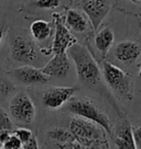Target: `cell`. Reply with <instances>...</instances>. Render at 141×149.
Here are the masks:
<instances>
[{
    "label": "cell",
    "instance_id": "6da1fadb",
    "mask_svg": "<svg viewBox=\"0 0 141 149\" xmlns=\"http://www.w3.org/2000/svg\"><path fill=\"white\" fill-rule=\"evenodd\" d=\"M75 65L78 79L86 84H96L100 81L102 70L90 51L76 42L66 51Z\"/></svg>",
    "mask_w": 141,
    "mask_h": 149
},
{
    "label": "cell",
    "instance_id": "7a4b0ae2",
    "mask_svg": "<svg viewBox=\"0 0 141 149\" xmlns=\"http://www.w3.org/2000/svg\"><path fill=\"white\" fill-rule=\"evenodd\" d=\"M65 110L75 116L83 117L100 126L106 134L113 138L114 127L109 117L99 109L93 100L87 98H73L66 103Z\"/></svg>",
    "mask_w": 141,
    "mask_h": 149
},
{
    "label": "cell",
    "instance_id": "3957f363",
    "mask_svg": "<svg viewBox=\"0 0 141 149\" xmlns=\"http://www.w3.org/2000/svg\"><path fill=\"white\" fill-rule=\"evenodd\" d=\"M102 74L107 86L119 98L126 101H131L133 99L131 79L121 68L106 61L102 66Z\"/></svg>",
    "mask_w": 141,
    "mask_h": 149
},
{
    "label": "cell",
    "instance_id": "277c9868",
    "mask_svg": "<svg viewBox=\"0 0 141 149\" xmlns=\"http://www.w3.org/2000/svg\"><path fill=\"white\" fill-rule=\"evenodd\" d=\"M9 112L17 124L29 125L31 124L37 115V109L27 92L20 91L16 93L9 102Z\"/></svg>",
    "mask_w": 141,
    "mask_h": 149
},
{
    "label": "cell",
    "instance_id": "5b68a950",
    "mask_svg": "<svg viewBox=\"0 0 141 149\" xmlns=\"http://www.w3.org/2000/svg\"><path fill=\"white\" fill-rule=\"evenodd\" d=\"M10 57L16 63L31 65L39 61L40 54L34 43L24 36L16 35L10 40Z\"/></svg>",
    "mask_w": 141,
    "mask_h": 149
},
{
    "label": "cell",
    "instance_id": "8992f818",
    "mask_svg": "<svg viewBox=\"0 0 141 149\" xmlns=\"http://www.w3.org/2000/svg\"><path fill=\"white\" fill-rule=\"evenodd\" d=\"M7 74L13 82L23 86H39L49 84L51 81V78L42 70L31 65L20 66L18 68L8 71Z\"/></svg>",
    "mask_w": 141,
    "mask_h": 149
},
{
    "label": "cell",
    "instance_id": "52a82bcc",
    "mask_svg": "<svg viewBox=\"0 0 141 149\" xmlns=\"http://www.w3.org/2000/svg\"><path fill=\"white\" fill-rule=\"evenodd\" d=\"M76 92L75 87H50L42 93L41 103L47 110H57L75 97Z\"/></svg>",
    "mask_w": 141,
    "mask_h": 149
},
{
    "label": "cell",
    "instance_id": "ba28073f",
    "mask_svg": "<svg viewBox=\"0 0 141 149\" xmlns=\"http://www.w3.org/2000/svg\"><path fill=\"white\" fill-rule=\"evenodd\" d=\"M54 19V26H55V33H54V40L52 42L51 52L53 54H62L66 53L73 44L77 42L75 36L70 33V29H67L66 24L64 23L62 15L59 13H53Z\"/></svg>",
    "mask_w": 141,
    "mask_h": 149
},
{
    "label": "cell",
    "instance_id": "9c48e42d",
    "mask_svg": "<svg viewBox=\"0 0 141 149\" xmlns=\"http://www.w3.org/2000/svg\"><path fill=\"white\" fill-rule=\"evenodd\" d=\"M82 9L90 21L92 29H97L103 23L111 9L110 0H82Z\"/></svg>",
    "mask_w": 141,
    "mask_h": 149
},
{
    "label": "cell",
    "instance_id": "30bf717a",
    "mask_svg": "<svg viewBox=\"0 0 141 149\" xmlns=\"http://www.w3.org/2000/svg\"><path fill=\"white\" fill-rule=\"evenodd\" d=\"M70 69L72 64L67 53L54 54V56L47 63V65L41 68L43 72L50 78H64L70 74Z\"/></svg>",
    "mask_w": 141,
    "mask_h": 149
},
{
    "label": "cell",
    "instance_id": "8fae6325",
    "mask_svg": "<svg viewBox=\"0 0 141 149\" xmlns=\"http://www.w3.org/2000/svg\"><path fill=\"white\" fill-rule=\"evenodd\" d=\"M113 139L117 149H137L132 138V127L126 117L118 121L114 130Z\"/></svg>",
    "mask_w": 141,
    "mask_h": 149
},
{
    "label": "cell",
    "instance_id": "7c38bea8",
    "mask_svg": "<svg viewBox=\"0 0 141 149\" xmlns=\"http://www.w3.org/2000/svg\"><path fill=\"white\" fill-rule=\"evenodd\" d=\"M141 55L140 45L132 41H122L116 45L114 56L118 61L123 64H133Z\"/></svg>",
    "mask_w": 141,
    "mask_h": 149
},
{
    "label": "cell",
    "instance_id": "4fadbf2b",
    "mask_svg": "<svg viewBox=\"0 0 141 149\" xmlns=\"http://www.w3.org/2000/svg\"><path fill=\"white\" fill-rule=\"evenodd\" d=\"M88 19L85 15V13H82L76 9H68L66 11L65 23L68 28L76 33H84L88 31L90 24Z\"/></svg>",
    "mask_w": 141,
    "mask_h": 149
},
{
    "label": "cell",
    "instance_id": "5bb4252c",
    "mask_svg": "<svg viewBox=\"0 0 141 149\" xmlns=\"http://www.w3.org/2000/svg\"><path fill=\"white\" fill-rule=\"evenodd\" d=\"M115 41V34L110 28H104L95 35V46L102 56H106Z\"/></svg>",
    "mask_w": 141,
    "mask_h": 149
},
{
    "label": "cell",
    "instance_id": "9a60e30c",
    "mask_svg": "<svg viewBox=\"0 0 141 149\" xmlns=\"http://www.w3.org/2000/svg\"><path fill=\"white\" fill-rule=\"evenodd\" d=\"M52 25L44 20H35L30 25V33L37 42H44L52 35Z\"/></svg>",
    "mask_w": 141,
    "mask_h": 149
},
{
    "label": "cell",
    "instance_id": "2e32d148",
    "mask_svg": "<svg viewBox=\"0 0 141 149\" xmlns=\"http://www.w3.org/2000/svg\"><path fill=\"white\" fill-rule=\"evenodd\" d=\"M47 143H70L74 141V136L72 135L68 128L62 126H53L45 133Z\"/></svg>",
    "mask_w": 141,
    "mask_h": 149
},
{
    "label": "cell",
    "instance_id": "e0dca14e",
    "mask_svg": "<svg viewBox=\"0 0 141 149\" xmlns=\"http://www.w3.org/2000/svg\"><path fill=\"white\" fill-rule=\"evenodd\" d=\"M17 89L14 82L8 77V74L0 72V100L9 97Z\"/></svg>",
    "mask_w": 141,
    "mask_h": 149
},
{
    "label": "cell",
    "instance_id": "ac0fdd59",
    "mask_svg": "<svg viewBox=\"0 0 141 149\" xmlns=\"http://www.w3.org/2000/svg\"><path fill=\"white\" fill-rule=\"evenodd\" d=\"M14 125L8 113L0 107V132L1 130H13Z\"/></svg>",
    "mask_w": 141,
    "mask_h": 149
},
{
    "label": "cell",
    "instance_id": "d6986e66",
    "mask_svg": "<svg viewBox=\"0 0 141 149\" xmlns=\"http://www.w3.org/2000/svg\"><path fill=\"white\" fill-rule=\"evenodd\" d=\"M12 133L19 138L20 141L22 143V145H23L24 143H27V141L33 136L32 132L30 130H28V128H25V127H18V128L13 130Z\"/></svg>",
    "mask_w": 141,
    "mask_h": 149
},
{
    "label": "cell",
    "instance_id": "ffe728a7",
    "mask_svg": "<svg viewBox=\"0 0 141 149\" xmlns=\"http://www.w3.org/2000/svg\"><path fill=\"white\" fill-rule=\"evenodd\" d=\"M60 0H37L34 6L40 9H49L54 10L60 6Z\"/></svg>",
    "mask_w": 141,
    "mask_h": 149
},
{
    "label": "cell",
    "instance_id": "44dd1931",
    "mask_svg": "<svg viewBox=\"0 0 141 149\" xmlns=\"http://www.w3.org/2000/svg\"><path fill=\"white\" fill-rule=\"evenodd\" d=\"M2 147H5V148H7V149H19L22 147V143H21L19 138L12 133L9 138L2 144Z\"/></svg>",
    "mask_w": 141,
    "mask_h": 149
},
{
    "label": "cell",
    "instance_id": "7402d4cb",
    "mask_svg": "<svg viewBox=\"0 0 141 149\" xmlns=\"http://www.w3.org/2000/svg\"><path fill=\"white\" fill-rule=\"evenodd\" d=\"M132 138L135 141L137 149H141V126L132 128Z\"/></svg>",
    "mask_w": 141,
    "mask_h": 149
},
{
    "label": "cell",
    "instance_id": "603a6c76",
    "mask_svg": "<svg viewBox=\"0 0 141 149\" xmlns=\"http://www.w3.org/2000/svg\"><path fill=\"white\" fill-rule=\"evenodd\" d=\"M22 147H23L24 149H40L39 141L34 135H33L27 143H24V144L22 145Z\"/></svg>",
    "mask_w": 141,
    "mask_h": 149
},
{
    "label": "cell",
    "instance_id": "cb8c5ba5",
    "mask_svg": "<svg viewBox=\"0 0 141 149\" xmlns=\"http://www.w3.org/2000/svg\"><path fill=\"white\" fill-rule=\"evenodd\" d=\"M13 130H1L0 132V145H2L6 140L9 138Z\"/></svg>",
    "mask_w": 141,
    "mask_h": 149
},
{
    "label": "cell",
    "instance_id": "d4e9b609",
    "mask_svg": "<svg viewBox=\"0 0 141 149\" xmlns=\"http://www.w3.org/2000/svg\"><path fill=\"white\" fill-rule=\"evenodd\" d=\"M6 31H7L6 24L4 23V22H0V45H1L2 40H4V37H5V35H6Z\"/></svg>",
    "mask_w": 141,
    "mask_h": 149
},
{
    "label": "cell",
    "instance_id": "484cf974",
    "mask_svg": "<svg viewBox=\"0 0 141 149\" xmlns=\"http://www.w3.org/2000/svg\"><path fill=\"white\" fill-rule=\"evenodd\" d=\"M138 78L141 81V66L139 67V70H138Z\"/></svg>",
    "mask_w": 141,
    "mask_h": 149
},
{
    "label": "cell",
    "instance_id": "4316f807",
    "mask_svg": "<svg viewBox=\"0 0 141 149\" xmlns=\"http://www.w3.org/2000/svg\"><path fill=\"white\" fill-rule=\"evenodd\" d=\"M132 2H135V3H141V0H130Z\"/></svg>",
    "mask_w": 141,
    "mask_h": 149
},
{
    "label": "cell",
    "instance_id": "83f0119b",
    "mask_svg": "<svg viewBox=\"0 0 141 149\" xmlns=\"http://www.w3.org/2000/svg\"><path fill=\"white\" fill-rule=\"evenodd\" d=\"M0 149H7V148H5V147H1Z\"/></svg>",
    "mask_w": 141,
    "mask_h": 149
},
{
    "label": "cell",
    "instance_id": "f1b7e54d",
    "mask_svg": "<svg viewBox=\"0 0 141 149\" xmlns=\"http://www.w3.org/2000/svg\"><path fill=\"white\" fill-rule=\"evenodd\" d=\"M19 149H24V148H23V147H21V148H19Z\"/></svg>",
    "mask_w": 141,
    "mask_h": 149
}]
</instances>
